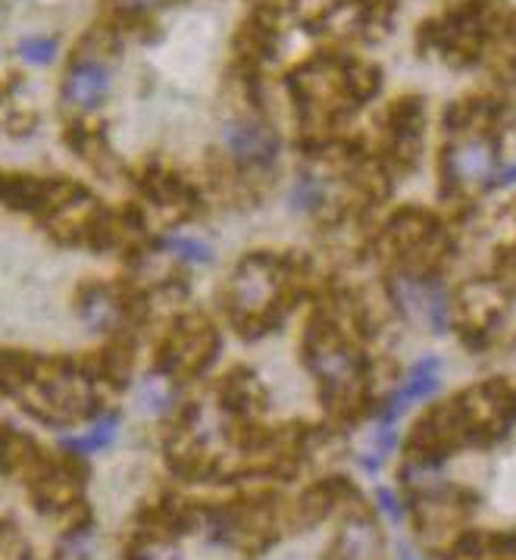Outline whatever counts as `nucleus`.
I'll return each instance as SVG.
<instances>
[{"label": "nucleus", "instance_id": "nucleus-6", "mask_svg": "<svg viewBox=\"0 0 516 560\" xmlns=\"http://www.w3.org/2000/svg\"><path fill=\"white\" fill-rule=\"evenodd\" d=\"M113 89V72L110 67L94 57V54H82L69 63L67 75H63V104L69 110L85 116L104 107V101L110 97Z\"/></svg>", "mask_w": 516, "mask_h": 560}, {"label": "nucleus", "instance_id": "nucleus-10", "mask_svg": "<svg viewBox=\"0 0 516 560\" xmlns=\"http://www.w3.org/2000/svg\"><path fill=\"white\" fill-rule=\"evenodd\" d=\"M216 354V336L207 323H195L191 329H179L173 336V360L166 373H198Z\"/></svg>", "mask_w": 516, "mask_h": 560}, {"label": "nucleus", "instance_id": "nucleus-18", "mask_svg": "<svg viewBox=\"0 0 516 560\" xmlns=\"http://www.w3.org/2000/svg\"><path fill=\"white\" fill-rule=\"evenodd\" d=\"M113 3H116V10L126 13V16H148V13L160 10L166 0H113Z\"/></svg>", "mask_w": 516, "mask_h": 560}, {"label": "nucleus", "instance_id": "nucleus-1", "mask_svg": "<svg viewBox=\"0 0 516 560\" xmlns=\"http://www.w3.org/2000/svg\"><path fill=\"white\" fill-rule=\"evenodd\" d=\"M285 292V269L267 254L245 257L228 282V311L235 323H267Z\"/></svg>", "mask_w": 516, "mask_h": 560}, {"label": "nucleus", "instance_id": "nucleus-12", "mask_svg": "<svg viewBox=\"0 0 516 560\" xmlns=\"http://www.w3.org/2000/svg\"><path fill=\"white\" fill-rule=\"evenodd\" d=\"M454 560H516V536H467L457 541Z\"/></svg>", "mask_w": 516, "mask_h": 560}, {"label": "nucleus", "instance_id": "nucleus-15", "mask_svg": "<svg viewBox=\"0 0 516 560\" xmlns=\"http://www.w3.org/2000/svg\"><path fill=\"white\" fill-rule=\"evenodd\" d=\"M395 442H398V439H395V423H382L379 420V427L373 429V435L366 439V445L360 451V470L376 476L382 467V460H385V457L391 454V448H395Z\"/></svg>", "mask_w": 516, "mask_h": 560}, {"label": "nucleus", "instance_id": "nucleus-17", "mask_svg": "<svg viewBox=\"0 0 516 560\" xmlns=\"http://www.w3.org/2000/svg\"><path fill=\"white\" fill-rule=\"evenodd\" d=\"M57 50H60V42L50 38V35H28V38H23L16 45L20 60L28 63V67H47V63H54Z\"/></svg>", "mask_w": 516, "mask_h": 560}, {"label": "nucleus", "instance_id": "nucleus-8", "mask_svg": "<svg viewBox=\"0 0 516 560\" xmlns=\"http://www.w3.org/2000/svg\"><path fill=\"white\" fill-rule=\"evenodd\" d=\"M326 560H382V533L376 520L366 514L344 520Z\"/></svg>", "mask_w": 516, "mask_h": 560}, {"label": "nucleus", "instance_id": "nucleus-7", "mask_svg": "<svg viewBox=\"0 0 516 560\" xmlns=\"http://www.w3.org/2000/svg\"><path fill=\"white\" fill-rule=\"evenodd\" d=\"M438 373H442V363H438V358H432V354L420 360V363H413L410 373L404 376V382L398 385V392L382 404V423H395L410 404L426 401L429 395H435L438 392Z\"/></svg>", "mask_w": 516, "mask_h": 560}, {"label": "nucleus", "instance_id": "nucleus-2", "mask_svg": "<svg viewBox=\"0 0 516 560\" xmlns=\"http://www.w3.org/2000/svg\"><path fill=\"white\" fill-rule=\"evenodd\" d=\"M391 304L398 314H404L410 323L429 329L432 336H445L450 326V298L445 285L423 272H401L388 285Z\"/></svg>", "mask_w": 516, "mask_h": 560}, {"label": "nucleus", "instance_id": "nucleus-3", "mask_svg": "<svg viewBox=\"0 0 516 560\" xmlns=\"http://www.w3.org/2000/svg\"><path fill=\"white\" fill-rule=\"evenodd\" d=\"M445 179L454 188H485L497 179V141L485 132H470L454 138L442 160Z\"/></svg>", "mask_w": 516, "mask_h": 560}, {"label": "nucleus", "instance_id": "nucleus-11", "mask_svg": "<svg viewBox=\"0 0 516 560\" xmlns=\"http://www.w3.org/2000/svg\"><path fill=\"white\" fill-rule=\"evenodd\" d=\"M116 432H119V413H116V410H97L85 432L67 435L60 445H63V451H67L69 457H91V454H97V451H104L107 445H113Z\"/></svg>", "mask_w": 516, "mask_h": 560}, {"label": "nucleus", "instance_id": "nucleus-19", "mask_svg": "<svg viewBox=\"0 0 516 560\" xmlns=\"http://www.w3.org/2000/svg\"><path fill=\"white\" fill-rule=\"evenodd\" d=\"M376 498H379V511L391 523H401V516H404V511H401V504H398V498L388 492V489H376Z\"/></svg>", "mask_w": 516, "mask_h": 560}, {"label": "nucleus", "instance_id": "nucleus-13", "mask_svg": "<svg viewBox=\"0 0 516 560\" xmlns=\"http://www.w3.org/2000/svg\"><path fill=\"white\" fill-rule=\"evenodd\" d=\"M136 404L151 413V417H166L176 404V382H173V373H154L148 380L138 385Z\"/></svg>", "mask_w": 516, "mask_h": 560}, {"label": "nucleus", "instance_id": "nucleus-16", "mask_svg": "<svg viewBox=\"0 0 516 560\" xmlns=\"http://www.w3.org/2000/svg\"><path fill=\"white\" fill-rule=\"evenodd\" d=\"M160 250L173 260H181V264H213V250L201 238H185V235H166L160 242Z\"/></svg>", "mask_w": 516, "mask_h": 560}, {"label": "nucleus", "instance_id": "nucleus-14", "mask_svg": "<svg viewBox=\"0 0 516 560\" xmlns=\"http://www.w3.org/2000/svg\"><path fill=\"white\" fill-rule=\"evenodd\" d=\"M326 198H329V185L326 179L319 176V173H301L297 179H294L292 188V207L297 213H316V210H322L326 207Z\"/></svg>", "mask_w": 516, "mask_h": 560}, {"label": "nucleus", "instance_id": "nucleus-21", "mask_svg": "<svg viewBox=\"0 0 516 560\" xmlns=\"http://www.w3.org/2000/svg\"><path fill=\"white\" fill-rule=\"evenodd\" d=\"M23 560H28V558H23Z\"/></svg>", "mask_w": 516, "mask_h": 560}, {"label": "nucleus", "instance_id": "nucleus-4", "mask_svg": "<svg viewBox=\"0 0 516 560\" xmlns=\"http://www.w3.org/2000/svg\"><path fill=\"white\" fill-rule=\"evenodd\" d=\"M307 363L322 382L326 398L332 404H348L360 385V358L332 336H314L307 345Z\"/></svg>", "mask_w": 516, "mask_h": 560}, {"label": "nucleus", "instance_id": "nucleus-20", "mask_svg": "<svg viewBox=\"0 0 516 560\" xmlns=\"http://www.w3.org/2000/svg\"><path fill=\"white\" fill-rule=\"evenodd\" d=\"M398 560H420V558L413 555V548H407V545H401V548H398Z\"/></svg>", "mask_w": 516, "mask_h": 560}, {"label": "nucleus", "instance_id": "nucleus-5", "mask_svg": "<svg viewBox=\"0 0 516 560\" xmlns=\"http://www.w3.org/2000/svg\"><path fill=\"white\" fill-rule=\"evenodd\" d=\"M220 141H223V151L228 154V160L242 170H250V173L270 170L279 158V135L257 116L228 119L220 132Z\"/></svg>", "mask_w": 516, "mask_h": 560}, {"label": "nucleus", "instance_id": "nucleus-9", "mask_svg": "<svg viewBox=\"0 0 516 560\" xmlns=\"http://www.w3.org/2000/svg\"><path fill=\"white\" fill-rule=\"evenodd\" d=\"M75 311H79L82 326L101 336V332H113V329L122 326V319H126V301L110 285H85L79 292Z\"/></svg>", "mask_w": 516, "mask_h": 560}]
</instances>
